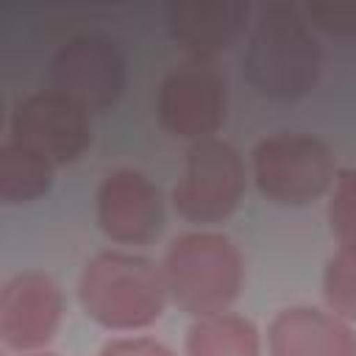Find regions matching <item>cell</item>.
Listing matches in <instances>:
<instances>
[{"label": "cell", "mask_w": 356, "mask_h": 356, "mask_svg": "<svg viewBox=\"0 0 356 356\" xmlns=\"http://www.w3.org/2000/svg\"><path fill=\"white\" fill-rule=\"evenodd\" d=\"M78 300L86 317L108 331H142L164 314L170 295L161 264L125 250H103L83 264Z\"/></svg>", "instance_id": "cell-2"}, {"label": "cell", "mask_w": 356, "mask_h": 356, "mask_svg": "<svg viewBox=\"0 0 356 356\" xmlns=\"http://www.w3.org/2000/svg\"><path fill=\"white\" fill-rule=\"evenodd\" d=\"M303 17L328 36L356 39V0H314L303 6Z\"/></svg>", "instance_id": "cell-17"}, {"label": "cell", "mask_w": 356, "mask_h": 356, "mask_svg": "<svg viewBox=\"0 0 356 356\" xmlns=\"http://www.w3.org/2000/svg\"><path fill=\"white\" fill-rule=\"evenodd\" d=\"M156 117L175 139H211L228 117V81L214 58H186L172 67L159 86Z\"/></svg>", "instance_id": "cell-6"}, {"label": "cell", "mask_w": 356, "mask_h": 356, "mask_svg": "<svg viewBox=\"0 0 356 356\" xmlns=\"http://www.w3.org/2000/svg\"><path fill=\"white\" fill-rule=\"evenodd\" d=\"M92 114L56 89L33 92L14 106L11 139L33 147L56 167L78 161L92 145Z\"/></svg>", "instance_id": "cell-8"}, {"label": "cell", "mask_w": 356, "mask_h": 356, "mask_svg": "<svg viewBox=\"0 0 356 356\" xmlns=\"http://www.w3.org/2000/svg\"><path fill=\"white\" fill-rule=\"evenodd\" d=\"M97 356H175L172 348L153 337H117L108 339Z\"/></svg>", "instance_id": "cell-18"}, {"label": "cell", "mask_w": 356, "mask_h": 356, "mask_svg": "<svg viewBox=\"0 0 356 356\" xmlns=\"http://www.w3.org/2000/svg\"><path fill=\"white\" fill-rule=\"evenodd\" d=\"M161 275L170 300L189 317L228 312L245 284V259L220 231H186L164 253Z\"/></svg>", "instance_id": "cell-3"}, {"label": "cell", "mask_w": 356, "mask_h": 356, "mask_svg": "<svg viewBox=\"0 0 356 356\" xmlns=\"http://www.w3.org/2000/svg\"><path fill=\"white\" fill-rule=\"evenodd\" d=\"M256 189L278 206H306L323 197L337 175L331 147L298 131H275L250 153Z\"/></svg>", "instance_id": "cell-4"}, {"label": "cell", "mask_w": 356, "mask_h": 356, "mask_svg": "<svg viewBox=\"0 0 356 356\" xmlns=\"http://www.w3.org/2000/svg\"><path fill=\"white\" fill-rule=\"evenodd\" d=\"M328 228L339 248H356V167H342L334 175L328 195Z\"/></svg>", "instance_id": "cell-16"}, {"label": "cell", "mask_w": 356, "mask_h": 356, "mask_svg": "<svg viewBox=\"0 0 356 356\" xmlns=\"http://www.w3.org/2000/svg\"><path fill=\"white\" fill-rule=\"evenodd\" d=\"M270 356H356L348 320L317 306H286L267 325Z\"/></svg>", "instance_id": "cell-12"}, {"label": "cell", "mask_w": 356, "mask_h": 356, "mask_svg": "<svg viewBox=\"0 0 356 356\" xmlns=\"http://www.w3.org/2000/svg\"><path fill=\"white\" fill-rule=\"evenodd\" d=\"M56 164L33 147L8 139L0 145V200L6 206L33 203L53 186Z\"/></svg>", "instance_id": "cell-14"}, {"label": "cell", "mask_w": 356, "mask_h": 356, "mask_svg": "<svg viewBox=\"0 0 356 356\" xmlns=\"http://www.w3.org/2000/svg\"><path fill=\"white\" fill-rule=\"evenodd\" d=\"M323 298L328 312L356 323V248H337L323 270Z\"/></svg>", "instance_id": "cell-15"}, {"label": "cell", "mask_w": 356, "mask_h": 356, "mask_svg": "<svg viewBox=\"0 0 356 356\" xmlns=\"http://www.w3.org/2000/svg\"><path fill=\"white\" fill-rule=\"evenodd\" d=\"M64 317L61 286L39 270L11 275L0 289V339L19 353L42 350Z\"/></svg>", "instance_id": "cell-10"}, {"label": "cell", "mask_w": 356, "mask_h": 356, "mask_svg": "<svg viewBox=\"0 0 356 356\" xmlns=\"http://www.w3.org/2000/svg\"><path fill=\"white\" fill-rule=\"evenodd\" d=\"M95 220L114 245H147L164 228L161 189L139 170H111L97 186Z\"/></svg>", "instance_id": "cell-9"}, {"label": "cell", "mask_w": 356, "mask_h": 356, "mask_svg": "<svg viewBox=\"0 0 356 356\" xmlns=\"http://www.w3.org/2000/svg\"><path fill=\"white\" fill-rule=\"evenodd\" d=\"M186 356H261L259 328L231 312L197 317L184 339Z\"/></svg>", "instance_id": "cell-13"}, {"label": "cell", "mask_w": 356, "mask_h": 356, "mask_svg": "<svg viewBox=\"0 0 356 356\" xmlns=\"http://www.w3.org/2000/svg\"><path fill=\"white\" fill-rule=\"evenodd\" d=\"M22 356H56V353H42V350H33V353H22Z\"/></svg>", "instance_id": "cell-19"}, {"label": "cell", "mask_w": 356, "mask_h": 356, "mask_svg": "<svg viewBox=\"0 0 356 356\" xmlns=\"http://www.w3.org/2000/svg\"><path fill=\"white\" fill-rule=\"evenodd\" d=\"M245 178V161L231 142L220 136L192 142L172 186V209L195 225L222 222L239 209Z\"/></svg>", "instance_id": "cell-5"}, {"label": "cell", "mask_w": 356, "mask_h": 356, "mask_svg": "<svg viewBox=\"0 0 356 356\" xmlns=\"http://www.w3.org/2000/svg\"><path fill=\"white\" fill-rule=\"evenodd\" d=\"M253 8L242 0H186L167 6V31L189 58H214L248 28Z\"/></svg>", "instance_id": "cell-11"}, {"label": "cell", "mask_w": 356, "mask_h": 356, "mask_svg": "<svg viewBox=\"0 0 356 356\" xmlns=\"http://www.w3.org/2000/svg\"><path fill=\"white\" fill-rule=\"evenodd\" d=\"M320 42L303 17V8L289 3H264L248 31L242 56L245 81L270 100H300L320 81Z\"/></svg>", "instance_id": "cell-1"}, {"label": "cell", "mask_w": 356, "mask_h": 356, "mask_svg": "<svg viewBox=\"0 0 356 356\" xmlns=\"http://www.w3.org/2000/svg\"><path fill=\"white\" fill-rule=\"evenodd\" d=\"M50 78L56 92L78 103L83 111L97 114L111 108L125 92V53L117 39L106 33H75L56 50Z\"/></svg>", "instance_id": "cell-7"}]
</instances>
